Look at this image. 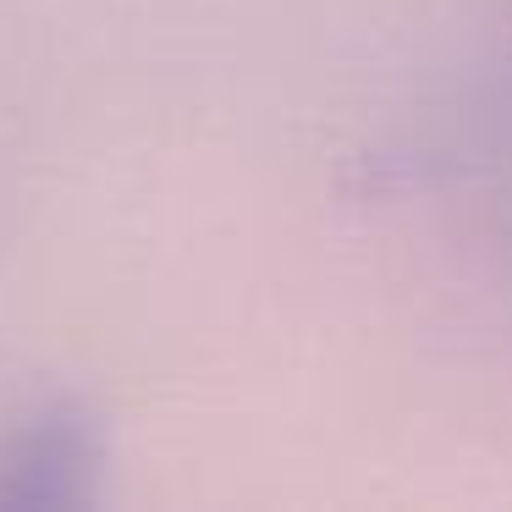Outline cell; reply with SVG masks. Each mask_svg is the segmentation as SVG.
I'll return each mask as SVG.
<instances>
[{"instance_id":"6da1fadb","label":"cell","mask_w":512,"mask_h":512,"mask_svg":"<svg viewBox=\"0 0 512 512\" xmlns=\"http://www.w3.org/2000/svg\"><path fill=\"white\" fill-rule=\"evenodd\" d=\"M94 463H100V452H94L89 424L72 408H45L39 424H28V435L17 441L6 474L34 479V485L23 490L28 507H50V501H78Z\"/></svg>"}]
</instances>
